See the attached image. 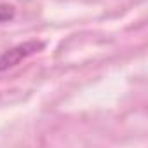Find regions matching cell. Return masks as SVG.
Segmentation results:
<instances>
[{"mask_svg":"<svg viewBox=\"0 0 148 148\" xmlns=\"http://www.w3.org/2000/svg\"><path fill=\"white\" fill-rule=\"evenodd\" d=\"M44 47H45V42H42V40H28V42L18 44L16 47L5 51L2 56H0V71H5V70H9L12 66L19 64L23 59H26L32 54L40 52Z\"/></svg>","mask_w":148,"mask_h":148,"instance_id":"1","label":"cell"},{"mask_svg":"<svg viewBox=\"0 0 148 148\" xmlns=\"http://www.w3.org/2000/svg\"><path fill=\"white\" fill-rule=\"evenodd\" d=\"M16 16V9L9 4H0V25L5 23V21H11L14 19Z\"/></svg>","mask_w":148,"mask_h":148,"instance_id":"2","label":"cell"}]
</instances>
